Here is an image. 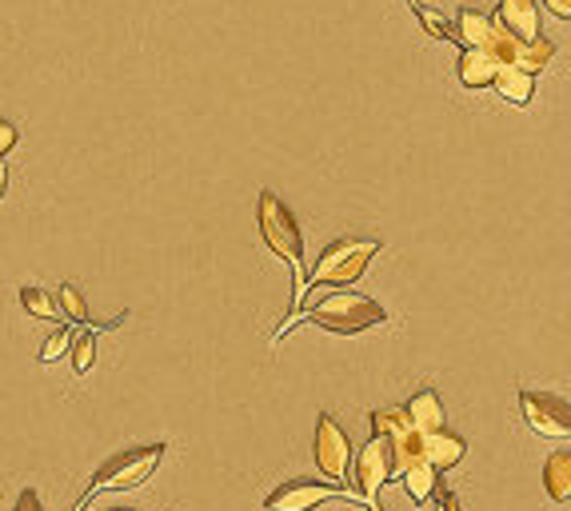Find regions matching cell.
<instances>
[{"label": "cell", "instance_id": "603a6c76", "mask_svg": "<svg viewBox=\"0 0 571 511\" xmlns=\"http://www.w3.org/2000/svg\"><path fill=\"white\" fill-rule=\"evenodd\" d=\"M16 140H21L16 125H13V120H4V116H0V156H9V152L16 149Z\"/></svg>", "mask_w": 571, "mask_h": 511}, {"label": "cell", "instance_id": "8992f818", "mask_svg": "<svg viewBox=\"0 0 571 511\" xmlns=\"http://www.w3.org/2000/svg\"><path fill=\"white\" fill-rule=\"evenodd\" d=\"M312 451H316V468H320L332 484H340V480L348 475L352 456H356L348 432L335 424L332 412H323L320 420H316V444H312Z\"/></svg>", "mask_w": 571, "mask_h": 511}, {"label": "cell", "instance_id": "ac0fdd59", "mask_svg": "<svg viewBox=\"0 0 571 511\" xmlns=\"http://www.w3.org/2000/svg\"><path fill=\"white\" fill-rule=\"evenodd\" d=\"M21 304H25V312L33 316V320H61V304H56V296H49L45 288H21Z\"/></svg>", "mask_w": 571, "mask_h": 511}, {"label": "cell", "instance_id": "5b68a950", "mask_svg": "<svg viewBox=\"0 0 571 511\" xmlns=\"http://www.w3.org/2000/svg\"><path fill=\"white\" fill-rule=\"evenodd\" d=\"M520 412L535 436L568 439L571 436V408L556 392H520Z\"/></svg>", "mask_w": 571, "mask_h": 511}, {"label": "cell", "instance_id": "52a82bcc", "mask_svg": "<svg viewBox=\"0 0 571 511\" xmlns=\"http://www.w3.org/2000/svg\"><path fill=\"white\" fill-rule=\"evenodd\" d=\"M356 496L364 499V503H376V496H380V487L388 484V480H396V472H392V444H388V436H372L368 444H364L356 456Z\"/></svg>", "mask_w": 571, "mask_h": 511}, {"label": "cell", "instance_id": "7c38bea8", "mask_svg": "<svg viewBox=\"0 0 571 511\" xmlns=\"http://www.w3.org/2000/svg\"><path fill=\"white\" fill-rule=\"evenodd\" d=\"M460 85L464 88H472V92H480V88H492V80H496V73H499V64L487 56L484 49H464V56H460Z\"/></svg>", "mask_w": 571, "mask_h": 511}, {"label": "cell", "instance_id": "ba28073f", "mask_svg": "<svg viewBox=\"0 0 571 511\" xmlns=\"http://www.w3.org/2000/svg\"><path fill=\"white\" fill-rule=\"evenodd\" d=\"M344 496V487L340 484H320V480H288L272 491V496L264 499V508L268 511H316L320 503L328 499H340Z\"/></svg>", "mask_w": 571, "mask_h": 511}, {"label": "cell", "instance_id": "ffe728a7", "mask_svg": "<svg viewBox=\"0 0 571 511\" xmlns=\"http://www.w3.org/2000/svg\"><path fill=\"white\" fill-rule=\"evenodd\" d=\"M73 348V368L76 375H85L88 368H92V360H97V332H80V336L68 344Z\"/></svg>", "mask_w": 571, "mask_h": 511}, {"label": "cell", "instance_id": "30bf717a", "mask_svg": "<svg viewBox=\"0 0 571 511\" xmlns=\"http://www.w3.org/2000/svg\"><path fill=\"white\" fill-rule=\"evenodd\" d=\"M399 412H404L408 427H416V432H435V427H444V420H447L444 399H440V392H432V387L416 392Z\"/></svg>", "mask_w": 571, "mask_h": 511}, {"label": "cell", "instance_id": "3957f363", "mask_svg": "<svg viewBox=\"0 0 571 511\" xmlns=\"http://www.w3.org/2000/svg\"><path fill=\"white\" fill-rule=\"evenodd\" d=\"M376 252H380V240H360V237H344L328 244L320 256V264L312 268V276H304V296H308V288H348L356 284L364 272H368V264L376 260Z\"/></svg>", "mask_w": 571, "mask_h": 511}, {"label": "cell", "instance_id": "5bb4252c", "mask_svg": "<svg viewBox=\"0 0 571 511\" xmlns=\"http://www.w3.org/2000/svg\"><path fill=\"white\" fill-rule=\"evenodd\" d=\"M544 487H547V496L556 499V503H568V499H571V456H568V448H559V451H551V456H547Z\"/></svg>", "mask_w": 571, "mask_h": 511}, {"label": "cell", "instance_id": "44dd1931", "mask_svg": "<svg viewBox=\"0 0 571 511\" xmlns=\"http://www.w3.org/2000/svg\"><path fill=\"white\" fill-rule=\"evenodd\" d=\"M399 427H408L404 412H372V436H396Z\"/></svg>", "mask_w": 571, "mask_h": 511}, {"label": "cell", "instance_id": "f1b7e54d", "mask_svg": "<svg viewBox=\"0 0 571 511\" xmlns=\"http://www.w3.org/2000/svg\"><path fill=\"white\" fill-rule=\"evenodd\" d=\"M112 511H132V508H112Z\"/></svg>", "mask_w": 571, "mask_h": 511}, {"label": "cell", "instance_id": "83f0119b", "mask_svg": "<svg viewBox=\"0 0 571 511\" xmlns=\"http://www.w3.org/2000/svg\"><path fill=\"white\" fill-rule=\"evenodd\" d=\"M360 511H376V503H368V508H360Z\"/></svg>", "mask_w": 571, "mask_h": 511}, {"label": "cell", "instance_id": "277c9868", "mask_svg": "<svg viewBox=\"0 0 571 511\" xmlns=\"http://www.w3.org/2000/svg\"><path fill=\"white\" fill-rule=\"evenodd\" d=\"M161 460H164V444H144V448L112 456L109 463H100V472L92 475V484H88L85 496L76 499V511H85L100 491H128V487L149 484L152 472L161 468Z\"/></svg>", "mask_w": 571, "mask_h": 511}, {"label": "cell", "instance_id": "9c48e42d", "mask_svg": "<svg viewBox=\"0 0 571 511\" xmlns=\"http://www.w3.org/2000/svg\"><path fill=\"white\" fill-rule=\"evenodd\" d=\"M464 451H468V444H464L460 436H452L447 427H435V432H423L420 460L428 463V468H435V472H447V468H456V463L464 460Z\"/></svg>", "mask_w": 571, "mask_h": 511}, {"label": "cell", "instance_id": "d6986e66", "mask_svg": "<svg viewBox=\"0 0 571 511\" xmlns=\"http://www.w3.org/2000/svg\"><path fill=\"white\" fill-rule=\"evenodd\" d=\"M56 304H61V316H68L73 324H88V304H85V296H80L76 280L61 284V296H56Z\"/></svg>", "mask_w": 571, "mask_h": 511}, {"label": "cell", "instance_id": "4fadbf2b", "mask_svg": "<svg viewBox=\"0 0 571 511\" xmlns=\"http://www.w3.org/2000/svg\"><path fill=\"white\" fill-rule=\"evenodd\" d=\"M551 61H556V44L547 37L516 40V49H511V68H520V73H544Z\"/></svg>", "mask_w": 571, "mask_h": 511}, {"label": "cell", "instance_id": "cb8c5ba5", "mask_svg": "<svg viewBox=\"0 0 571 511\" xmlns=\"http://www.w3.org/2000/svg\"><path fill=\"white\" fill-rule=\"evenodd\" d=\"M13 511H45V503L37 499V491H28V487H25V491H21V499H16Z\"/></svg>", "mask_w": 571, "mask_h": 511}, {"label": "cell", "instance_id": "4316f807", "mask_svg": "<svg viewBox=\"0 0 571 511\" xmlns=\"http://www.w3.org/2000/svg\"><path fill=\"white\" fill-rule=\"evenodd\" d=\"M4 188H9V161L0 156V196H4Z\"/></svg>", "mask_w": 571, "mask_h": 511}, {"label": "cell", "instance_id": "7a4b0ae2", "mask_svg": "<svg viewBox=\"0 0 571 511\" xmlns=\"http://www.w3.org/2000/svg\"><path fill=\"white\" fill-rule=\"evenodd\" d=\"M300 316L323 328V332H335V336H360L368 328L388 324V312L372 296H360V292H348V288H332L328 296H320L308 312Z\"/></svg>", "mask_w": 571, "mask_h": 511}, {"label": "cell", "instance_id": "484cf974", "mask_svg": "<svg viewBox=\"0 0 571 511\" xmlns=\"http://www.w3.org/2000/svg\"><path fill=\"white\" fill-rule=\"evenodd\" d=\"M544 4L559 16V21H568V16H571V0H544Z\"/></svg>", "mask_w": 571, "mask_h": 511}, {"label": "cell", "instance_id": "6da1fadb", "mask_svg": "<svg viewBox=\"0 0 571 511\" xmlns=\"http://www.w3.org/2000/svg\"><path fill=\"white\" fill-rule=\"evenodd\" d=\"M256 220H261V237L268 244V252H276L280 260L292 268V308H288V324H280V332L272 336V344L284 340V332L292 324H300V299H304V232H300V220L292 216L284 200L264 188L261 200H256Z\"/></svg>", "mask_w": 571, "mask_h": 511}, {"label": "cell", "instance_id": "d4e9b609", "mask_svg": "<svg viewBox=\"0 0 571 511\" xmlns=\"http://www.w3.org/2000/svg\"><path fill=\"white\" fill-rule=\"evenodd\" d=\"M440 491V487H435ZM435 511H460V496H452V491H440V508Z\"/></svg>", "mask_w": 571, "mask_h": 511}, {"label": "cell", "instance_id": "e0dca14e", "mask_svg": "<svg viewBox=\"0 0 571 511\" xmlns=\"http://www.w3.org/2000/svg\"><path fill=\"white\" fill-rule=\"evenodd\" d=\"M399 480H404V491L411 496V503H428V499L435 496V487H440V472L435 468H428V463H411V468H404L399 472Z\"/></svg>", "mask_w": 571, "mask_h": 511}, {"label": "cell", "instance_id": "9a60e30c", "mask_svg": "<svg viewBox=\"0 0 571 511\" xmlns=\"http://www.w3.org/2000/svg\"><path fill=\"white\" fill-rule=\"evenodd\" d=\"M492 88H496L504 100H511V104H528V100L535 97V76L504 64V68L496 73V80H492Z\"/></svg>", "mask_w": 571, "mask_h": 511}, {"label": "cell", "instance_id": "2e32d148", "mask_svg": "<svg viewBox=\"0 0 571 511\" xmlns=\"http://www.w3.org/2000/svg\"><path fill=\"white\" fill-rule=\"evenodd\" d=\"M456 37H460L464 49H484V40L492 37V16L480 13V9H460V16H456Z\"/></svg>", "mask_w": 571, "mask_h": 511}, {"label": "cell", "instance_id": "8fae6325", "mask_svg": "<svg viewBox=\"0 0 571 511\" xmlns=\"http://www.w3.org/2000/svg\"><path fill=\"white\" fill-rule=\"evenodd\" d=\"M499 25L508 28V33H516L520 40H532L540 37V4L535 0H499Z\"/></svg>", "mask_w": 571, "mask_h": 511}, {"label": "cell", "instance_id": "7402d4cb", "mask_svg": "<svg viewBox=\"0 0 571 511\" xmlns=\"http://www.w3.org/2000/svg\"><path fill=\"white\" fill-rule=\"evenodd\" d=\"M68 344H73V328H61V332H56V336H52L49 344H45V348H40V363H52V360H61L64 352H68Z\"/></svg>", "mask_w": 571, "mask_h": 511}]
</instances>
